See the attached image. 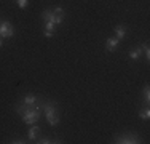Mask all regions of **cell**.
<instances>
[{
	"label": "cell",
	"instance_id": "obj_1",
	"mask_svg": "<svg viewBox=\"0 0 150 144\" xmlns=\"http://www.w3.org/2000/svg\"><path fill=\"white\" fill-rule=\"evenodd\" d=\"M40 109L45 110V117H46V122H48L50 125H58L59 123V115H58V106H56V103H53V101H46V103L40 104Z\"/></svg>",
	"mask_w": 150,
	"mask_h": 144
},
{
	"label": "cell",
	"instance_id": "obj_2",
	"mask_svg": "<svg viewBox=\"0 0 150 144\" xmlns=\"http://www.w3.org/2000/svg\"><path fill=\"white\" fill-rule=\"evenodd\" d=\"M21 118H23L24 123H29V125H34L38 122L40 118V107L38 106H34V107H24V110L21 112Z\"/></svg>",
	"mask_w": 150,
	"mask_h": 144
},
{
	"label": "cell",
	"instance_id": "obj_3",
	"mask_svg": "<svg viewBox=\"0 0 150 144\" xmlns=\"http://www.w3.org/2000/svg\"><path fill=\"white\" fill-rule=\"evenodd\" d=\"M15 35V27L11 26L10 21H0V37L2 38H10Z\"/></svg>",
	"mask_w": 150,
	"mask_h": 144
},
{
	"label": "cell",
	"instance_id": "obj_4",
	"mask_svg": "<svg viewBox=\"0 0 150 144\" xmlns=\"http://www.w3.org/2000/svg\"><path fill=\"white\" fill-rule=\"evenodd\" d=\"M42 18H43L45 21H51V23H54V24H61L64 21V18H66V14H54L53 10H43Z\"/></svg>",
	"mask_w": 150,
	"mask_h": 144
},
{
	"label": "cell",
	"instance_id": "obj_5",
	"mask_svg": "<svg viewBox=\"0 0 150 144\" xmlns=\"http://www.w3.org/2000/svg\"><path fill=\"white\" fill-rule=\"evenodd\" d=\"M115 143H118V144H137V143H141V138L137 135H134V133H128V135L118 136L115 139Z\"/></svg>",
	"mask_w": 150,
	"mask_h": 144
},
{
	"label": "cell",
	"instance_id": "obj_6",
	"mask_svg": "<svg viewBox=\"0 0 150 144\" xmlns=\"http://www.w3.org/2000/svg\"><path fill=\"white\" fill-rule=\"evenodd\" d=\"M118 43H120V40H118L117 37H110V38H107V40H105V50H107L109 53L115 51L117 46H118Z\"/></svg>",
	"mask_w": 150,
	"mask_h": 144
},
{
	"label": "cell",
	"instance_id": "obj_7",
	"mask_svg": "<svg viewBox=\"0 0 150 144\" xmlns=\"http://www.w3.org/2000/svg\"><path fill=\"white\" fill-rule=\"evenodd\" d=\"M35 103H37V96H35V95H26L23 98V104H24V106H27V107H34Z\"/></svg>",
	"mask_w": 150,
	"mask_h": 144
},
{
	"label": "cell",
	"instance_id": "obj_8",
	"mask_svg": "<svg viewBox=\"0 0 150 144\" xmlns=\"http://www.w3.org/2000/svg\"><path fill=\"white\" fill-rule=\"evenodd\" d=\"M126 35V27L123 26V24H120V26L115 27V37L118 38V40H121V38Z\"/></svg>",
	"mask_w": 150,
	"mask_h": 144
},
{
	"label": "cell",
	"instance_id": "obj_9",
	"mask_svg": "<svg viewBox=\"0 0 150 144\" xmlns=\"http://www.w3.org/2000/svg\"><path fill=\"white\" fill-rule=\"evenodd\" d=\"M141 55H142V48L141 46H136V48H133L129 51V58L133 61H136V59H139V58H141Z\"/></svg>",
	"mask_w": 150,
	"mask_h": 144
},
{
	"label": "cell",
	"instance_id": "obj_10",
	"mask_svg": "<svg viewBox=\"0 0 150 144\" xmlns=\"http://www.w3.org/2000/svg\"><path fill=\"white\" fill-rule=\"evenodd\" d=\"M38 133H40V128L35 127V125H32L30 130H29V133H27V138H29V139H37Z\"/></svg>",
	"mask_w": 150,
	"mask_h": 144
},
{
	"label": "cell",
	"instance_id": "obj_11",
	"mask_svg": "<svg viewBox=\"0 0 150 144\" xmlns=\"http://www.w3.org/2000/svg\"><path fill=\"white\" fill-rule=\"evenodd\" d=\"M139 117H141L142 120H149V118H150V110H149V109L139 110Z\"/></svg>",
	"mask_w": 150,
	"mask_h": 144
},
{
	"label": "cell",
	"instance_id": "obj_12",
	"mask_svg": "<svg viewBox=\"0 0 150 144\" xmlns=\"http://www.w3.org/2000/svg\"><path fill=\"white\" fill-rule=\"evenodd\" d=\"M141 48H142V53L145 55V58H147V61H150V50H149V43L145 42L144 45L141 46Z\"/></svg>",
	"mask_w": 150,
	"mask_h": 144
},
{
	"label": "cell",
	"instance_id": "obj_13",
	"mask_svg": "<svg viewBox=\"0 0 150 144\" xmlns=\"http://www.w3.org/2000/svg\"><path fill=\"white\" fill-rule=\"evenodd\" d=\"M144 101L145 103L150 101V88H149V85H145V88H144Z\"/></svg>",
	"mask_w": 150,
	"mask_h": 144
},
{
	"label": "cell",
	"instance_id": "obj_14",
	"mask_svg": "<svg viewBox=\"0 0 150 144\" xmlns=\"http://www.w3.org/2000/svg\"><path fill=\"white\" fill-rule=\"evenodd\" d=\"M54 23H51V21H46V24H45V31H51V32H54Z\"/></svg>",
	"mask_w": 150,
	"mask_h": 144
},
{
	"label": "cell",
	"instance_id": "obj_15",
	"mask_svg": "<svg viewBox=\"0 0 150 144\" xmlns=\"http://www.w3.org/2000/svg\"><path fill=\"white\" fill-rule=\"evenodd\" d=\"M18 2V6L19 8H26L27 5H29V0H16Z\"/></svg>",
	"mask_w": 150,
	"mask_h": 144
},
{
	"label": "cell",
	"instance_id": "obj_16",
	"mask_svg": "<svg viewBox=\"0 0 150 144\" xmlns=\"http://www.w3.org/2000/svg\"><path fill=\"white\" fill-rule=\"evenodd\" d=\"M53 13H54V14H66L62 6H56V8H53Z\"/></svg>",
	"mask_w": 150,
	"mask_h": 144
},
{
	"label": "cell",
	"instance_id": "obj_17",
	"mask_svg": "<svg viewBox=\"0 0 150 144\" xmlns=\"http://www.w3.org/2000/svg\"><path fill=\"white\" fill-rule=\"evenodd\" d=\"M38 143H42V144H50V143H59V141H56V139L53 141V139H50V138H43L42 141H38Z\"/></svg>",
	"mask_w": 150,
	"mask_h": 144
},
{
	"label": "cell",
	"instance_id": "obj_18",
	"mask_svg": "<svg viewBox=\"0 0 150 144\" xmlns=\"http://www.w3.org/2000/svg\"><path fill=\"white\" fill-rule=\"evenodd\" d=\"M43 34L46 35V37H53V35H54V32H51V31H45Z\"/></svg>",
	"mask_w": 150,
	"mask_h": 144
},
{
	"label": "cell",
	"instance_id": "obj_19",
	"mask_svg": "<svg viewBox=\"0 0 150 144\" xmlns=\"http://www.w3.org/2000/svg\"><path fill=\"white\" fill-rule=\"evenodd\" d=\"M13 143H15V144H21V143H24V141H23V139H15Z\"/></svg>",
	"mask_w": 150,
	"mask_h": 144
},
{
	"label": "cell",
	"instance_id": "obj_20",
	"mask_svg": "<svg viewBox=\"0 0 150 144\" xmlns=\"http://www.w3.org/2000/svg\"><path fill=\"white\" fill-rule=\"evenodd\" d=\"M2 45H3V40H2V38H0V48H2Z\"/></svg>",
	"mask_w": 150,
	"mask_h": 144
}]
</instances>
